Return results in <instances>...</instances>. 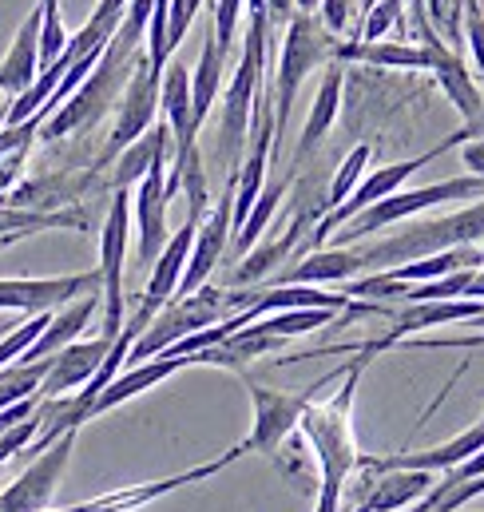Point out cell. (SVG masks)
<instances>
[{
    "label": "cell",
    "instance_id": "d6a6232c",
    "mask_svg": "<svg viewBox=\"0 0 484 512\" xmlns=\"http://www.w3.org/2000/svg\"><path fill=\"white\" fill-rule=\"evenodd\" d=\"M48 322H52V314H32V318H24L20 326H12L8 334H0V370L16 366V362L28 354V346L44 334Z\"/></svg>",
    "mask_w": 484,
    "mask_h": 512
},
{
    "label": "cell",
    "instance_id": "d4e9b609",
    "mask_svg": "<svg viewBox=\"0 0 484 512\" xmlns=\"http://www.w3.org/2000/svg\"><path fill=\"white\" fill-rule=\"evenodd\" d=\"M338 64H369V68H405L429 72V52L409 40H342Z\"/></svg>",
    "mask_w": 484,
    "mask_h": 512
},
{
    "label": "cell",
    "instance_id": "7a4b0ae2",
    "mask_svg": "<svg viewBox=\"0 0 484 512\" xmlns=\"http://www.w3.org/2000/svg\"><path fill=\"white\" fill-rule=\"evenodd\" d=\"M481 243H484V199H477V203H465L453 215L401 223L393 235H385V239H377L369 247H358V243L354 247L362 255L365 274H373V270H393V266L441 255V251H453V247H481Z\"/></svg>",
    "mask_w": 484,
    "mask_h": 512
},
{
    "label": "cell",
    "instance_id": "7402d4cb",
    "mask_svg": "<svg viewBox=\"0 0 484 512\" xmlns=\"http://www.w3.org/2000/svg\"><path fill=\"white\" fill-rule=\"evenodd\" d=\"M358 274H365L358 247H322V251H310L306 258H298V262H294L290 270H282L270 286H290V282L326 286V282H354Z\"/></svg>",
    "mask_w": 484,
    "mask_h": 512
},
{
    "label": "cell",
    "instance_id": "5bb4252c",
    "mask_svg": "<svg viewBox=\"0 0 484 512\" xmlns=\"http://www.w3.org/2000/svg\"><path fill=\"white\" fill-rule=\"evenodd\" d=\"M167 167H171V155L159 159L143 179H139V191L131 195V223L139 231V262L151 266L155 258L163 255L167 247Z\"/></svg>",
    "mask_w": 484,
    "mask_h": 512
},
{
    "label": "cell",
    "instance_id": "ee69618b",
    "mask_svg": "<svg viewBox=\"0 0 484 512\" xmlns=\"http://www.w3.org/2000/svg\"><path fill=\"white\" fill-rule=\"evenodd\" d=\"M481 258H484V247H481Z\"/></svg>",
    "mask_w": 484,
    "mask_h": 512
},
{
    "label": "cell",
    "instance_id": "1f68e13d",
    "mask_svg": "<svg viewBox=\"0 0 484 512\" xmlns=\"http://www.w3.org/2000/svg\"><path fill=\"white\" fill-rule=\"evenodd\" d=\"M429 24L445 36V44H453L457 52L465 48V0H421Z\"/></svg>",
    "mask_w": 484,
    "mask_h": 512
},
{
    "label": "cell",
    "instance_id": "30bf717a",
    "mask_svg": "<svg viewBox=\"0 0 484 512\" xmlns=\"http://www.w3.org/2000/svg\"><path fill=\"white\" fill-rule=\"evenodd\" d=\"M76 449V433H64L60 441H52L44 453H36L28 461V469L0 493V512H48L56 501V489L64 481V469L72 461Z\"/></svg>",
    "mask_w": 484,
    "mask_h": 512
},
{
    "label": "cell",
    "instance_id": "4fadbf2b",
    "mask_svg": "<svg viewBox=\"0 0 484 512\" xmlns=\"http://www.w3.org/2000/svg\"><path fill=\"white\" fill-rule=\"evenodd\" d=\"M239 457H246V453H242V445H235V449H227L223 457L203 461V465H195V469H183V473H175V477H159V481H143V485H127V489H116V493L92 497V501H84V505H68L64 512H139V509H147L151 501L167 497V493L191 489V485H199V481H211L215 473H223V469L235 465Z\"/></svg>",
    "mask_w": 484,
    "mask_h": 512
},
{
    "label": "cell",
    "instance_id": "ffe728a7",
    "mask_svg": "<svg viewBox=\"0 0 484 512\" xmlns=\"http://www.w3.org/2000/svg\"><path fill=\"white\" fill-rule=\"evenodd\" d=\"M104 306V294L100 290H92V294H84V298H76V302H68L64 310H56L52 314V322L44 326V334L28 346V354L16 362V366H32V362H44V358H52V354H60L64 346H72V342H80V334L88 330V322L96 318V310Z\"/></svg>",
    "mask_w": 484,
    "mask_h": 512
},
{
    "label": "cell",
    "instance_id": "836d02e7",
    "mask_svg": "<svg viewBox=\"0 0 484 512\" xmlns=\"http://www.w3.org/2000/svg\"><path fill=\"white\" fill-rule=\"evenodd\" d=\"M405 8H409L405 0H373L365 8V24L362 32H358V40H385L389 28L405 20Z\"/></svg>",
    "mask_w": 484,
    "mask_h": 512
},
{
    "label": "cell",
    "instance_id": "8992f818",
    "mask_svg": "<svg viewBox=\"0 0 484 512\" xmlns=\"http://www.w3.org/2000/svg\"><path fill=\"white\" fill-rule=\"evenodd\" d=\"M484 199V179L481 175H453V179H437V183H425V187H409V191H393L389 199L365 207L362 215H354L338 235H334V247H354L365 243L369 235H381L429 207H441V203H477Z\"/></svg>",
    "mask_w": 484,
    "mask_h": 512
},
{
    "label": "cell",
    "instance_id": "d590c367",
    "mask_svg": "<svg viewBox=\"0 0 484 512\" xmlns=\"http://www.w3.org/2000/svg\"><path fill=\"white\" fill-rule=\"evenodd\" d=\"M242 4L246 0H219L215 4V40H219V48L231 56L235 52V36H239V20H242Z\"/></svg>",
    "mask_w": 484,
    "mask_h": 512
},
{
    "label": "cell",
    "instance_id": "83f0119b",
    "mask_svg": "<svg viewBox=\"0 0 484 512\" xmlns=\"http://www.w3.org/2000/svg\"><path fill=\"white\" fill-rule=\"evenodd\" d=\"M171 151H175V143H171V128H167V120H163V124H155L147 135H139L120 159H116V179H112V187H116V191H131V187H135L159 159H167Z\"/></svg>",
    "mask_w": 484,
    "mask_h": 512
},
{
    "label": "cell",
    "instance_id": "52a82bcc",
    "mask_svg": "<svg viewBox=\"0 0 484 512\" xmlns=\"http://www.w3.org/2000/svg\"><path fill=\"white\" fill-rule=\"evenodd\" d=\"M350 362L338 366L334 374H322L314 385L306 389H270V385L254 382L250 374H239L246 382V393H250V405H254V425H250V437L242 441V453H266L274 457L282 449L286 437H294V429L302 425V413L318 401L322 389L338 385V378H346Z\"/></svg>",
    "mask_w": 484,
    "mask_h": 512
},
{
    "label": "cell",
    "instance_id": "f35d334b",
    "mask_svg": "<svg viewBox=\"0 0 484 512\" xmlns=\"http://www.w3.org/2000/svg\"><path fill=\"white\" fill-rule=\"evenodd\" d=\"M24 159H28V155H4V159H0V195H8V191L20 183Z\"/></svg>",
    "mask_w": 484,
    "mask_h": 512
},
{
    "label": "cell",
    "instance_id": "7c38bea8",
    "mask_svg": "<svg viewBox=\"0 0 484 512\" xmlns=\"http://www.w3.org/2000/svg\"><path fill=\"white\" fill-rule=\"evenodd\" d=\"M231 231H235V175H227L219 203L211 207V215H203V223H199V231H195V247H191V258H187V270H183V278H179L175 298L195 294L199 286L211 282L215 266L223 262L227 247H231Z\"/></svg>",
    "mask_w": 484,
    "mask_h": 512
},
{
    "label": "cell",
    "instance_id": "9c48e42d",
    "mask_svg": "<svg viewBox=\"0 0 484 512\" xmlns=\"http://www.w3.org/2000/svg\"><path fill=\"white\" fill-rule=\"evenodd\" d=\"M159 84H163V76L151 72L147 48H143L131 80L123 88L120 104H116V124H112V135H108V143H104V151L96 159V171H104L112 159H120L139 135H147V131L155 128V116H159Z\"/></svg>",
    "mask_w": 484,
    "mask_h": 512
},
{
    "label": "cell",
    "instance_id": "9a60e30c",
    "mask_svg": "<svg viewBox=\"0 0 484 512\" xmlns=\"http://www.w3.org/2000/svg\"><path fill=\"white\" fill-rule=\"evenodd\" d=\"M322 215H326V203H314L310 211L302 207L278 239H270V243H254V247L242 255L239 266H235L231 286H266V282H270V274H274L286 258L294 255V251H306V231H314Z\"/></svg>",
    "mask_w": 484,
    "mask_h": 512
},
{
    "label": "cell",
    "instance_id": "d6986e66",
    "mask_svg": "<svg viewBox=\"0 0 484 512\" xmlns=\"http://www.w3.org/2000/svg\"><path fill=\"white\" fill-rule=\"evenodd\" d=\"M195 231H199V223L187 219V223L179 227V235L167 239L163 255L151 262V278H147V290H143V298H139V306H143L147 314H159V310L175 298L179 278H183L187 258H191V247H195Z\"/></svg>",
    "mask_w": 484,
    "mask_h": 512
},
{
    "label": "cell",
    "instance_id": "74e56055",
    "mask_svg": "<svg viewBox=\"0 0 484 512\" xmlns=\"http://www.w3.org/2000/svg\"><path fill=\"white\" fill-rule=\"evenodd\" d=\"M36 433H40V409L28 417V421H20V425H12L4 437H0V465L4 461H12V457H20L32 441H36Z\"/></svg>",
    "mask_w": 484,
    "mask_h": 512
},
{
    "label": "cell",
    "instance_id": "603a6c76",
    "mask_svg": "<svg viewBox=\"0 0 484 512\" xmlns=\"http://www.w3.org/2000/svg\"><path fill=\"white\" fill-rule=\"evenodd\" d=\"M159 112H163V120L171 128V143H175L171 159L191 151V147H199V131L191 124V72L183 64H175V60L167 64L163 84H159Z\"/></svg>",
    "mask_w": 484,
    "mask_h": 512
},
{
    "label": "cell",
    "instance_id": "484cf974",
    "mask_svg": "<svg viewBox=\"0 0 484 512\" xmlns=\"http://www.w3.org/2000/svg\"><path fill=\"white\" fill-rule=\"evenodd\" d=\"M40 231H88V215L68 207V211H24L0 203V247L40 235Z\"/></svg>",
    "mask_w": 484,
    "mask_h": 512
},
{
    "label": "cell",
    "instance_id": "cb8c5ba5",
    "mask_svg": "<svg viewBox=\"0 0 484 512\" xmlns=\"http://www.w3.org/2000/svg\"><path fill=\"white\" fill-rule=\"evenodd\" d=\"M342 88H346V64H326L322 72V84H318V96H314V108L306 116V128L298 135V147H294V167L318 151V143L330 135L334 120H338V108H342Z\"/></svg>",
    "mask_w": 484,
    "mask_h": 512
},
{
    "label": "cell",
    "instance_id": "3957f363",
    "mask_svg": "<svg viewBox=\"0 0 484 512\" xmlns=\"http://www.w3.org/2000/svg\"><path fill=\"white\" fill-rule=\"evenodd\" d=\"M338 44L342 36H334L318 12H290L286 20V40H282V56H278V72L270 80L274 88V147H270V171L282 155V135H286V124H290V112H294V100L306 84V76L314 68H326L338 60Z\"/></svg>",
    "mask_w": 484,
    "mask_h": 512
},
{
    "label": "cell",
    "instance_id": "5b68a950",
    "mask_svg": "<svg viewBox=\"0 0 484 512\" xmlns=\"http://www.w3.org/2000/svg\"><path fill=\"white\" fill-rule=\"evenodd\" d=\"M139 56H143V44H131V40H123V36H112L108 48H104V56H100L96 68L88 72V80L40 124V135H36V139H48V143H52V139H64V135L96 128V124L120 104L123 88H127V80H131Z\"/></svg>",
    "mask_w": 484,
    "mask_h": 512
},
{
    "label": "cell",
    "instance_id": "ab89813d",
    "mask_svg": "<svg viewBox=\"0 0 484 512\" xmlns=\"http://www.w3.org/2000/svg\"><path fill=\"white\" fill-rule=\"evenodd\" d=\"M469 139H484V112L481 116H473V120H465L453 135H445L449 147H461V143H469Z\"/></svg>",
    "mask_w": 484,
    "mask_h": 512
},
{
    "label": "cell",
    "instance_id": "7bdbcfd3",
    "mask_svg": "<svg viewBox=\"0 0 484 512\" xmlns=\"http://www.w3.org/2000/svg\"><path fill=\"white\" fill-rule=\"evenodd\" d=\"M48 512H64V509H48Z\"/></svg>",
    "mask_w": 484,
    "mask_h": 512
},
{
    "label": "cell",
    "instance_id": "ba28073f",
    "mask_svg": "<svg viewBox=\"0 0 484 512\" xmlns=\"http://www.w3.org/2000/svg\"><path fill=\"white\" fill-rule=\"evenodd\" d=\"M127 239H131V191H116L104 231H100V294H104V338H120L127 322V302H123V258H127Z\"/></svg>",
    "mask_w": 484,
    "mask_h": 512
},
{
    "label": "cell",
    "instance_id": "e575fe53",
    "mask_svg": "<svg viewBox=\"0 0 484 512\" xmlns=\"http://www.w3.org/2000/svg\"><path fill=\"white\" fill-rule=\"evenodd\" d=\"M465 48L473 56V76L484 88V8L481 0H465Z\"/></svg>",
    "mask_w": 484,
    "mask_h": 512
},
{
    "label": "cell",
    "instance_id": "4316f807",
    "mask_svg": "<svg viewBox=\"0 0 484 512\" xmlns=\"http://www.w3.org/2000/svg\"><path fill=\"white\" fill-rule=\"evenodd\" d=\"M227 52L219 48L215 32H207V44H203V56H199V68L191 72V124L195 131H203L211 108L219 104L223 96V72H227Z\"/></svg>",
    "mask_w": 484,
    "mask_h": 512
},
{
    "label": "cell",
    "instance_id": "bcb514c9",
    "mask_svg": "<svg viewBox=\"0 0 484 512\" xmlns=\"http://www.w3.org/2000/svg\"><path fill=\"white\" fill-rule=\"evenodd\" d=\"M0 334H8V330H0Z\"/></svg>",
    "mask_w": 484,
    "mask_h": 512
},
{
    "label": "cell",
    "instance_id": "6da1fadb",
    "mask_svg": "<svg viewBox=\"0 0 484 512\" xmlns=\"http://www.w3.org/2000/svg\"><path fill=\"white\" fill-rule=\"evenodd\" d=\"M369 362L373 358H365L358 350L342 385L326 401H314L302 413L298 429L306 433V441L318 457V509L314 512H342L346 481L358 473L362 453H358V441H354V397H358V382H362Z\"/></svg>",
    "mask_w": 484,
    "mask_h": 512
},
{
    "label": "cell",
    "instance_id": "277c9868",
    "mask_svg": "<svg viewBox=\"0 0 484 512\" xmlns=\"http://www.w3.org/2000/svg\"><path fill=\"white\" fill-rule=\"evenodd\" d=\"M250 20H246V32H242V52L239 64H235V76L223 92V120H219V159L227 167V175H235L242 163V151H246V131H250V112H254V100L266 84V52H270V12L266 4H246Z\"/></svg>",
    "mask_w": 484,
    "mask_h": 512
},
{
    "label": "cell",
    "instance_id": "44dd1931",
    "mask_svg": "<svg viewBox=\"0 0 484 512\" xmlns=\"http://www.w3.org/2000/svg\"><path fill=\"white\" fill-rule=\"evenodd\" d=\"M429 493H433V473H425V469H385V473H373V485H369V493H365V501L358 509L409 512L417 501H425Z\"/></svg>",
    "mask_w": 484,
    "mask_h": 512
},
{
    "label": "cell",
    "instance_id": "f1b7e54d",
    "mask_svg": "<svg viewBox=\"0 0 484 512\" xmlns=\"http://www.w3.org/2000/svg\"><path fill=\"white\" fill-rule=\"evenodd\" d=\"M330 322H338V310H278V314H262L250 326L274 338H298V334H314L326 330Z\"/></svg>",
    "mask_w": 484,
    "mask_h": 512
},
{
    "label": "cell",
    "instance_id": "8fae6325",
    "mask_svg": "<svg viewBox=\"0 0 484 512\" xmlns=\"http://www.w3.org/2000/svg\"><path fill=\"white\" fill-rule=\"evenodd\" d=\"M100 266L84 274H52V278H0V310L16 314H56L68 302L100 290Z\"/></svg>",
    "mask_w": 484,
    "mask_h": 512
},
{
    "label": "cell",
    "instance_id": "60d3db41",
    "mask_svg": "<svg viewBox=\"0 0 484 512\" xmlns=\"http://www.w3.org/2000/svg\"><path fill=\"white\" fill-rule=\"evenodd\" d=\"M461 163L469 167V175H481L484 179V139H469V143H461Z\"/></svg>",
    "mask_w": 484,
    "mask_h": 512
},
{
    "label": "cell",
    "instance_id": "2e32d148",
    "mask_svg": "<svg viewBox=\"0 0 484 512\" xmlns=\"http://www.w3.org/2000/svg\"><path fill=\"white\" fill-rule=\"evenodd\" d=\"M108 350H112V338H104V334H100V338H88V342L64 346L60 354L48 358V374H44V382L36 389V397H40V401H52V397L80 393L84 385L96 378V370L104 366Z\"/></svg>",
    "mask_w": 484,
    "mask_h": 512
},
{
    "label": "cell",
    "instance_id": "f546056e",
    "mask_svg": "<svg viewBox=\"0 0 484 512\" xmlns=\"http://www.w3.org/2000/svg\"><path fill=\"white\" fill-rule=\"evenodd\" d=\"M286 187H290V179H282V183H266L262 187V195H258V203L250 207V215H246V223H242L239 231H235V251L246 255L258 239H262V231L270 227V219H274V211H278V203H282V195H286Z\"/></svg>",
    "mask_w": 484,
    "mask_h": 512
},
{
    "label": "cell",
    "instance_id": "b9f144b4",
    "mask_svg": "<svg viewBox=\"0 0 484 512\" xmlns=\"http://www.w3.org/2000/svg\"><path fill=\"white\" fill-rule=\"evenodd\" d=\"M318 4H322V0H294L298 12H318Z\"/></svg>",
    "mask_w": 484,
    "mask_h": 512
},
{
    "label": "cell",
    "instance_id": "ac0fdd59",
    "mask_svg": "<svg viewBox=\"0 0 484 512\" xmlns=\"http://www.w3.org/2000/svg\"><path fill=\"white\" fill-rule=\"evenodd\" d=\"M40 24H44V12H40V0L32 4V12L24 16V24L16 28L4 60H0V92L4 96H24L36 76H40Z\"/></svg>",
    "mask_w": 484,
    "mask_h": 512
},
{
    "label": "cell",
    "instance_id": "8d00e7d4",
    "mask_svg": "<svg viewBox=\"0 0 484 512\" xmlns=\"http://www.w3.org/2000/svg\"><path fill=\"white\" fill-rule=\"evenodd\" d=\"M203 4L207 0H171V8H167V44H171V52L183 44V36L191 32V24H195Z\"/></svg>",
    "mask_w": 484,
    "mask_h": 512
},
{
    "label": "cell",
    "instance_id": "f6af8a7d",
    "mask_svg": "<svg viewBox=\"0 0 484 512\" xmlns=\"http://www.w3.org/2000/svg\"><path fill=\"white\" fill-rule=\"evenodd\" d=\"M405 4H413V0H405Z\"/></svg>",
    "mask_w": 484,
    "mask_h": 512
},
{
    "label": "cell",
    "instance_id": "e0dca14e",
    "mask_svg": "<svg viewBox=\"0 0 484 512\" xmlns=\"http://www.w3.org/2000/svg\"><path fill=\"white\" fill-rule=\"evenodd\" d=\"M187 366H203V358L199 354H159V358H147V362H139V366H127L120 370V378L108 385L96 401H92V421L100 417V413H108V409H116V405H127L131 397H139V393H147V389H155L159 382H167L171 374H179V370H187Z\"/></svg>",
    "mask_w": 484,
    "mask_h": 512
},
{
    "label": "cell",
    "instance_id": "4dcf8cb0",
    "mask_svg": "<svg viewBox=\"0 0 484 512\" xmlns=\"http://www.w3.org/2000/svg\"><path fill=\"white\" fill-rule=\"evenodd\" d=\"M369 159H373V147H369V143H358V147L346 155V163L338 167V175H334V183H330V191H326V211L342 207V203H346V199L358 191V183L365 179Z\"/></svg>",
    "mask_w": 484,
    "mask_h": 512
}]
</instances>
